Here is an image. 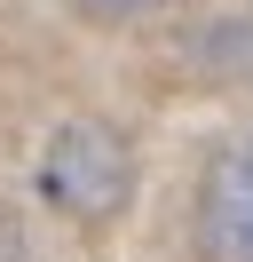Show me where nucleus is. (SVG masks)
Here are the masks:
<instances>
[{"mask_svg":"<svg viewBox=\"0 0 253 262\" xmlns=\"http://www.w3.org/2000/svg\"><path fill=\"white\" fill-rule=\"evenodd\" d=\"M206 64L253 72V24H214V32H206Z\"/></svg>","mask_w":253,"mask_h":262,"instance_id":"nucleus-3","label":"nucleus"},{"mask_svg":"<svg viewBox=\"0 0 253 262\" xmlns=\"http://www.w3.org/2000/svg\"><path fill=\"white\" fill-rule=\"evenodd\" d=\"M47 199H56L71 223L103 230L127 214V199H135V151L119 143V135L103 127V119H71V127L47 143Z\"/></svg>","mask_w":253,"mask_h":262,"instance_id":"nucleus-1","label":"nucleus"},{"mask_svg":"<svg viewBox=\"0 0 253 262\" xmlns=\"http://www.w3.org/2000/svg\"><path fill=\"white\" fill-rule=\"evenodd\" d=\"M87 16H103V24H127V16H150V8H166V0H79Z\"/></svg>","mask_w":253,"mask_h":262,"instance_id":"nucleus-4","label":"nucleus"},{"mask_svg":"<svg viewBox=\"0 0 253 262\" xmlns=\"http://www.w3.org/2000/svg\"><path fill=\"white\" fill-rule=\"evenodd\" d=\"M206 246L221 262H253V143H237L206 183Z\"/></svg>","mask_w":253,"mask_h":262,"instance_id":"nucleus-2","label":"nucleus"}]
</instances>
